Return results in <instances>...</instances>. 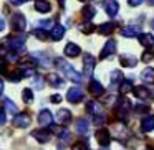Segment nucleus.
Wrapping results in <instances>:
<instances>
[{"label": "nucleus", "mask_w": 154, "mask_h": 150, "mask_svg": "<svg viewBox=\"0 0 154 150\" xmlns=\"http://www.w3.org/2000/svg\"><path fill=\"white\" fill-rule=\"evenodd\" d=\"M55 64H57V68L61 71V74H63L66 79H70L71 83H81V74L78 73L76 69H75L73 66H71L70 63H66L65 60H61V58H57V61H55Z\"/></svg>", "instance_id": "obj_1"}, {"label": "nucleus", "mask_w": 154, "mask_h": 150, "mask_svg": "<svg viewBox=\"0 0 154 150\" xmlns=\"http://www.w3.org/2000/svg\"><path fill=\"white\" fill-rule=\"evenodd\" d=\"M23 45H25L23 33H17L15 37L7 38V48H8V51H10V53H17V54L23 53V51H25Z\"/></svg>", "instance_id": "obj_2"}, {"label": "nucleus", "mask_w": 154, "mask_h": 150, "mask_svg": "<svg viewBox=\"0 0 154 150\" xmlns=\"http://www.w3.org/2000/svg\"><path fill=\"white\" fill-rule=\"evenodd\" d=\"M129 109H131V101L129 99H119L116 104V116L119 120H126L128 119V114H129Z\"/></svg>", "instance_id": "obj_3"}, {"label": "nucleus", "mask_w": 154, "mask_h": 150, "mask_svg": "<svg viewBox=\"0 0 154 150\" xmlns=\"http://www.w3.org/2000/svg\"><path fill=\"white\" fill-rule=\"evenodd\" d=\"M10 27L14 31H17V33H22V31L25 30V27H27V22H25V17L22 13H14L10 17Z\"/></svg>", "instance_id": "obj_4"}, {"label": "nucleus", "mask_w": 154, "mask_h": 150, "mask_svg": "<svg viewBox=\"0 0 154 150\" xmlns=\"http://www.w3.org/2000/svg\"><path fill=\"white\" fill-rule=\"evenodd\" d=\"M37 120L43 129L51 127V124H53V114H51L48 109H42L40 114H38V117H37Z\"/></svg>", "instance_id": "obj_5"}, {"label": "nucleus", "mask_w": 154, "mask_h": 150, "mask_svg": "<svg viewBox=\"0 0 154 150\" xmlns=\"http://www.w3.org/2000/svg\"><path fill=\"white\" fill-rule=\"evenodd\" d=\"M83 97H85V93H83V89H81V87H78V86H75V87H71V89H68V93H66V99L70 101L71 104L80 102Z\"/></svg>", "instance_id": "obj_6"}, {"label": "nucleus", "mask_w": 154, "mask_h": 150, "mask_svg": "<svg viewBox=\"0 0 154 150\" xmlns=\"http://www.w3.org/2000/svg\"><path fill=\"white\" fill-rule=\"evenodd\" d=\"M30 124H32V117L27 112H20L18 116L14 117V125L18 127V129H27Z\"/></svg>", "instance_id": "obj_7"}, {"label": "nucleus", "mask_w": 154, "mask_h": 150, "mask_svg": "<svg viewBox=\"0 0 154 150\" xmlns=\"http://www.w3.org/2000/svg\"><path fill=\"white\" fill-rule=\"evenodd\" d=\"M94 66H96V60L93 58V54H85V60H83V73L86 76H91L94 71Z\"/></svg>", "instance_id": "obj_8"}, {"label": "nucleus", "mask_w": 154, "mask_h": 150, "mask_svg": "<svg viewBox=\"0 0 154 150\" xmlns=\"http://www.w3.org/2000/svg\"><path fill=\"white\" fill-rule=\"evenodd\" d=\"M114 53H116V41H114V40H108L106 43H104L101 53H100V60H104V58L111 56V54H114Z\"/></svg>", "instance_id": "obj_9"}, {"label": "nucleus", "mask_w": 154, "mask_h": 150, "mask_svg": "<svg viewBox=\"0 0 154 150\" xmlns=\"http://www.w3.org/2000/svg\"><path fill=\"white\" fill-rule=\"evenodd\" d=\"M96 139H98V142H100V145H103V147H108V145H109L111 135H109V132H108V129H104V127L98 129V130H96Z\"/></svg>", "instance_id": "obj_10"}, {"label": "nucleus", "mask_w": 154, "mask_h": 150, "mask_svg": "<svg viewBox=\"0 0 154 150\" xmlns=\"http://www.w3.org/2000/svg\"><path fill=\"white\" fill-rule=\"evenodd\" d=\"M65 31H66V28H65L61 23H55V27L50 30V38L53 41H60L61 38L65 37Z\"/></svg>", "instance_id": "obj_11"}, {"label": "nucleus", "mask_w": 154, "mask_h": 150, "mask_svg": "<svg viewBox=\"0 0 154 150\" xmlns=\"http://www.w3.org/2000/svg\"><path fill=\"white\" fill-rule=\"evenodd\" d=\"M86 110L91 114L93 117L96 116H103V106H101V102H98V101H90V102L86 104Z\"/></svg>", "instance_id": "obj_12"}, {"label": "nucleus", "mask_w": 154, "mask_h": 150, "mask_svg": "<svg viewBox=\"0 0 154 150\" xmlns=\"http://www.w3.org/2000/svg\"><path fill=\"white\" fill-rule=\"evenodd\" d=\"M32 137L40 143H47L48 140H50V130H47V129L33 130V132H32Z\"/></svg>", "instance_id": "obj_13"}, {"label": "nucleus", "mask_w": 154, "mask_h": 150, "mask_svg": "<svg viewBox=\"0 0 154 150\" xmlns=\"http://www.w3.org/2000/svg\"><path fill=\"white\" fill-rule=\"evenodd\" d=\"M141 27H137V25H129V27L123 28L121 30V35L123 37H128V38H134V37H141Z\"/></svg>", "instance_id": "obj_14"}, {"label": "nucleus", "mask_w": 154, "mask_h": 150, "mask_svg": "<svg viewBox=\"0 0 154 150\" xmlns=\"http://www.w3.org/2000/svg\"><path fill=\"white\" fill-rule=\"evenodd\" d=\"M32 58H33L35 63H38L42 68H48L50 66V60H48V56L45 53H42V51H35V53H32Z\"/></svg>", "instance_id": "obj_15"}, {"label": "nucleus", "mask_w": 154, "mask_h": 150, "mask_svg": "<svg viewBox=\"0 0 154 150\" xmlns=\"http://www.w3.org/2000/svg\"><path fill=\"white\" fill-rule=\"evenodd\" d=\"M88 89H90V93L93 94V96H103L104 94V87H103V84L100 83V81H96V79H91L90 81V86H88Z\"/></svg>", "instance_id": "obj_16"}, {"label": "nucleus", "mask_w": 154, "mask_h": 150, "mask_svg": "<svg viewBox=\"0 0 154 150\" xmlns=\"http://www.w3.org/2000/svg\"><path fill=\"white\" fill-rule=\"evenodd\" d=\"M139 43L143 45L144 48H147V50L154 48V35H152V33H141Z\"/></svg>", "instance_id": "obj_17"}, {"label": "nucleus", "mask_w": 154, "mask_h": 150, "mask_svg": "<svg viewBox=\"0 0 154 150\" xmlns=\"http://www.w3.org/2000/svg\"><path fill=\"white\" fill-rule=\"evenodd\" d=\"M119 63H121V66H124V68H134L137 64V58L133 56V54H123V56L119 58Z\"/></svg>", "instance_id": "obj_18"}, {"label": "nucleus", "mask_w": 154, "mask_h": 150, "mask_svg": "<svg viewBox=\"0 0 154 150\" xmlns=\"http://www.w3.org/2000/svg\"><path fill=\"white\" fill-rule=\"evenodd\" d=\"M47 81H48V84H50L51 87H61L63 86V78H61L58 73H50L48 78H47Z\"/></svg>", "instance_id": "obj_19"}, {"label": "nucleus", "mask_w": 154, "mask_h": 150, "mask_svg": "<svg viewBox=\"0 0 154 150\" xmlns=\"http://www.w3.org/2000/svg\"><path fill=\"white\" fill-rule=\"evenodd\" d=\"M80 53H81V48L78 46L76 43H68L66 46H65V54H66L68 58H75Z\"/></svg>", "instance_id": "obj_20"}, {"label": "nucleus", "mask_w": 154, "mask_h": 150, "mask_svg": "<svg viewBox=\"0 0 154 150\" xmlns=\"http://www.w3.org/2000/svg\"><path fill=\"white\" fill-rule=\"evenodd\" d=\"M133 93L139 101H144V99H149L151 97V93L147 91V87H144V86H136L133 89Z\"/></svg>", "instance_id": "obj_21"}, {"label": "nucleus", "mask_w": 154, "mask_h": 150, "mask_svg": "<svg viewBox=\"0 0 154 150\" xmlns=\"http://www.w3.org/2000/svg\"><path fill=\"white\" fill-rule=\"evenodd\" d=\"M141 81H144L146 84H154V68H146L144 71H141Z\"/></svg>", "instance_id": "obj_22"}, {"label": "nucleus", "mask_w": 154, "mask_h": 150, "mask_svg": "<svg viewBox=\"0 0 154 150\" xmlns=\"http://www.w3.org/2000/svg\"><path fill=\"white\" fill-rule=\"evenodd\" d=\"M57 120L61 124V125H65V124H68L71 120V112L68 109H61L57 112Z\"/></svg>", "instance_id": "obj_23"}, {"label": "nucleus", "mask_w": 154, "mask_h": 150, "mask_svg": "<svg viewBox=\"0 0 154 150\" xmlns=\"http://www.w3.org/2000/svg\"><path fill=\"white\" fill-rule=\"evenodd\" d=\"M114 28H116V23L114 22H106V23H101L100 28H98V31H100L101 35H111L114 31Z\"/></svg>", "instance_id": "obj_24"}, {"label": "nucleus", "mask_w": 154, "mask_h": 150, "mask_svg": "<svg viewBox=\"0 0 154 150\" xmlns=\"http://www.w3.org/2000/svg\"><path fill=\"white\" fill-rule=\"evenodd\" d=\"M75 129H76L78 134H88V129H90V125H88V120L86 119H76L75 120Z\"/></svg>", "instance_id": "obj_25"}, {"label": "nucleus", "mask_w": 154, "mask_h": 150, "mask_svg": "<svg viewBox=\"0 0 154 150\" xmlns=\"http://www.w3.org/2000/svg\"><path fill=\"white\" fill-rule=\"evenodd\" d=\"M104 10H106V13L109 15L111 18H114V15L119 10V4H118V2H104Z\"/></svg>", "instance_id": "obj_26"}, {"label": "nucleus", "mask_w": 154, "mask_h": 150, "mask_svg": "<svg viewBox=\"0 0 154 150\" xmlns=\"http://www.w3.org/2000/svg\"><path fill=\"white\" fill-rule=\"evenodd\" d=\"M33 7H35V10L40 12V13H48V12L51 10L50 2H43V0H37L33 4Z\"/></svg>", "instance_id": "obj_27"}, {"label": "nucleus", "mask_w": 154, "mask_h": 150, "mask_svg": "<svg viewBox=\"0 0 154 150\" xmlns=\"http://www.w3.org/2000/svg\"><path fill=\"white\" fill-rule=\"evenodd\" d=\"M141 129H143L144 132H151V130H154V117L152 116L144 117V119L141 120Z\"/></svg>", "instance_id": "obj_28"}, {"label": "nucleus", "mask_w": 154, "mask_h": 150, "mask_svg": "<svg viewBox=\"0 0 154 150\" xmlns=\"http://www.w3.org/2000/svg\"><path fill=\"white\" fill-rule=\"evenodd\" d=\"M133 89H134L133 83H131V81H128V79H124L123 83L119 84V94H121V96H126V94L131 93Z\"/></svg>", "instance_id": "obj_29"}, {"label": "nucleus", "mask_w": 154, "mask_h": 150, "mask_svg": "<svg viewBox=\"0 0 154 150\" xmlns=\"http://www.w3.org/2000/svg\"><path fill=\"white\" fill-rule=\"evenodd\" d=\"M81 13H83L85 20H86V22H90L91 18L94 17V13H96V10H94V7H93V5H86V7H83V10H81Z\"/></svg>", "instance_id": "obj_30"}, {"label": "nucleus", "mask_w": 154, "mask_h": 150, "mask_svg": "<svg viewBox=\"0 0 154 150\" xmlns=\"http://www.w3.org/2000/svg\"><path fill=\"white\" fill-rule=\"evenodd\" d=\"M123 81H124V79H123V73H121L119 69H114L113 73H111V83H113L114 86L119 87V84L123 83Z\"/></svg>", "instance_id": "obj_31"}, {"label": "nucleus", "mask_w": 154, "mask_h": 150, "mask_svg": "<svg viewBox=\"0 0 154 150\" xmlns=\"http://www.w3.org/2000/svg\"><path fill=\"white\" fill-rule=\"evenodd\" d=\"M4 106H5V110H7L8 114H14V116H18V107L15 106V104L12 102L10 99H5V101H4Z\"/></svg>", "instance_id": "obj_32"}, {"label": "nucleus", "mask_w": 154, "mask_h": 150, "mask_svg": "<svg viewBox=\"0 0 154 150\" xmlns=\"http://www.w3.org/2000/svg\"><path fill=\"white\" fill-rule=\"evenodd\" d=\"M20 71H22V76H23V78H28V76H33L35 68L32 66V64H22Z\"/></svg>", "instance_id": "obj_33"}, {"label": "nucleus", "mask_w": 154, "mask_h": 150, "mask_svg": "<svg viewBox=\"0 0 154 150\" xmlns=\"http://www.w3.org/2000/svg\"><path fill=\"white\" fill-rule=\"evenodd\" d=\"M33 37H37L38 40L45 41V40H48L50 33H47V30H42V28H35V30H33Z\"/></svg>", "instance_id": "obj_34"}, {"label": "nucleus", "mask_w": 154, "mask_h": 150, "mask_svg": "<svg viewBox=\"0 0 154 150\" xmlns=\"http://www.w3.org/2000/svg\"><path fill=\"white\" fill-rule=\"evenodd\" d=\"M22 97H23V101L27 104H30L32 101H33V93H32V89H28V87H27V89H23V91H22Z\"/></svg>", "instance_id": "obj_35"}, {"label": "nucleus", "mask_w": 154, "mask_h": 150, "mask_svg": "<svg viewBox=\"0 0 154 150\" xmlns=\"http://www.w3.org/2000/svg\"><path fill=\"white\" fill-rule=\"evenodd\" d=\"M71 150H88V142L86 140H80V142H75Z\"/></svg>", "instance_id": "obj_36"}, {"label": "nucleus", "mask_w": 154, "mask_h": 150, "mask_svg": "<svg viewBox=\"0 0 154 150\" xmlns=\"http://www.w3.org/2000/svg\"><path fill=\"white\" fill-rule=\"evenodd\" d=\"M80 30L83 31V33H91V31L94 30V25L91 23V22H85V23L80 27Z\"/></svg>", "instance_id": "obj_37"}, {"label": "nucleus", "mask_w": 154, "mask_h": 150, "mask_svg": "<svg viewBox=\"0 0 154 150\" xmlns=\"http://www.w3.org/2000/svg\"><path fill=\"white\" fill-rule=\"evenodd\" d=\"M134 109H136V112L137 114H146V112H149V106H146V104H136V107H134Z\"/></svg>", "instance_id": "obj_38"}, {"label": "nucleus", "mask_w": 154, "mask_h": 150, "mask_svg": "<svg viewBox=\"0 0 154 150\" xmlns=\"http://www.w3.org/2000/svg\"><path fill=\"white\" fill-rule=\"evenodd\" d=\"M53 20H40V28L42 30H48V28H53Z\"/></svg>", "instance_id": "obj_39"}, {"label": "nucleus", "mask_w": 154, "mask_h": 150, "mask_svg": "<svg viewBox=\"0 0 154 150\" xmlns=\"http://www.w3.org/2000/svg\"><path fill=\"white\" fill-rule=\"evenodd\" d=\"M151 60H154V54L151 53V51H144L143 56H141V61H144V63H149Z\"/></svg>", "instance_id": "obj_40"}, {"label": "nucleus", "mask_w": 154, "mask_h": 150, "mask_svg": "<svg viewBox=\"0 0 154 150\" xmlns=\"http://www.w3.org/2000/svg\"><path fill=\"white\" fill-rule=\"evenodd\" d=\"M7 63L5 58H0V74H7Z\"/></svg>", "instance_id": "obj_41"}, {"label": "nucleus", "mask_w": 154, "mask_h": 150, "mask_svg": "<svg viewBox=\"0 0 154 150\" xmlns=\"http://www.w3.org/2000/svg\"><path fill=\"white\" fill-rule=\"evenodd\" d=\"M43 86H45V79H43V78H40V76H37V78H35V87L40 91V89H43Z\"/></svg>", "instance_id": "obj_42"}, {"label": "nucleus", "mask_w": 154, "mask_h": 150, "mask_svg": "<svg viewBox=\"0 0 154 150\" xmlns=\"http://www.w3.org/2000/svg\"><path fill=\"white\" fill-rule=\"evenodd\" d=\"M93 122L96 124V125H103L104 122H106V116H96V117H93Z\"/></svg>", "instance_id": "obj_43"}, {"label": "nucleus", "mask_w": 154, "mask_h": 150, "mask_svg": "<svg viewBox=\"0 0 154 150\" xmlns=\"http://www.w3.org/2000/svg\"><path fill=\"white\" fill-rule=\"evenodd\" d=\"M5 60H7V61H12V63H15V61L18 60V54H17V53H10V51H8V53H7V58H5Z\"/></svg>", "instance_id": "obj_44"}, {"label": "nucleus", "mask_w": 154, "mask_h": 150, "mask_svg": "<svg viewBox=\"0 0 154 150\" xmlns=\"http://www.w3.org/2000/svg\"><path fill=\"white\" fill-rule=\"evenodd\" d=\"M70 137H71V134L68 132V130H63V132H61V135H60V139L63 140V142H68V140H70Z\"/></svg>", "instance_id": "obj_45"}, {"label": "nucleus", "mask_w": 154, "mask_h": 150, "mask_svg": "<svg viewBox=\"0 0 154 150\" xmlns=\"http://www.w3.org/2000/svg\"><path fill=\"white\" fill-rule=\"evenodd\" d=\"M141 4H143L141 0H128V5H129V7H139Z\"/></svg>", "instance_id": "obj_46"}, {"label": "nucleus", "mask_w": 154, "mask_h": 150, "mask_svg": "<svg viewBox=\"0 0 154 150\" xmlns=\"http://www.w3.org/2000/svg\"><path fill=\"white\" fill-rule=\"evenodd\" d=\"M60 101H61V96H60V94H53V96H51V102L58 104Z\"/></svg>", "instance_id": "obj_47"}, {"label": "nucleus", "mask_w": 154, "mask_h": 150, "mask_svg": "<svg viewBox=\"0 0 154 150\" xmlns=\"http://www.w3.org/2000/svg\"><path fill=\"white\" fill-rule=\"evenodd\" d=\"M5 124V110L0 109V125H4Z\"/></svg>", "instance_id": "obj_48"}, {"label": "nucleus", "mask_w": 154, "mask_h": 150, "mask_svg": "<svg viewBox=\"0 0 154 150\" xmlns=\"http://www.w3.org/2000/svg\"><path fill=\"white\" fill-rule=\"evenodd\" d=\"M4 30H5V20L0 18V31H4Z\"/></svg>", "instance_id": "obj_49"}, {"label": "nucleus", "mask_w": 154, "mask_h": 150, "mask_svg": "<svg viewBox=\"0 0 154 150\" xmlns=\"http://www.w3.org/2000/svg\"><path fill=\"white\" fill-rule=\"evenodd\" d=\"M2 93H4V81L0 79V94H2Z\"/></svg>", "instance_id": "obj_50"}, {"label": "nucleus", "mask_w": 154, "mask_h": 150, "mask_svg": "<svg viewBox=\"0 0 154 150\" xmlns=\"http://www.w3.org/2000/svg\"><path fill=\"white\" fill-rule=\"evenodd\" d=\"M151 27H152V30H154V20H152V22H151Z\"/></svg>", "instance_id": "obj_51"}, {"label": "nucleus", "mask_w": 154, "mask_h": 150, "mask_svg": "<svg viewBox=\"0 0 154 150\" xmlns=\"http://www.w3.org/2000/svg\"><path fill=\"white\" fill-rule=\"evenodd\" d=\"M151 96H152V97H154V91H152V93H151Z\"/></svg>", "instance_id": "obj_52"}, {"label": "nucleus", "mask_w": 154, "mask_h": 150, "mask_svg": "<svg viewBox=\"0 0 154 150\" xmlns=\"http://www.w3.org/2000/svg\"><path fill=\"white\" fill-rule=\"evenodd\" d=\"M0 53H2V48H0Z\"/></svg>", "instance_id": "obj_53"}]
</instances>
